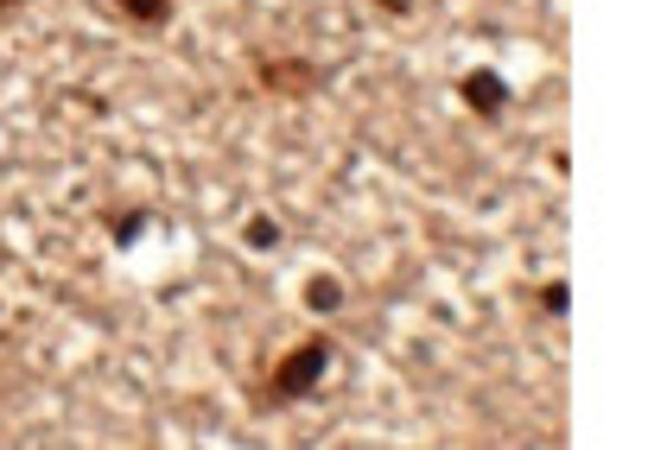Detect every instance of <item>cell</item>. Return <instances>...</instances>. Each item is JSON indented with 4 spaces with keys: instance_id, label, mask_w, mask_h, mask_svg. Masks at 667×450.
I'll return each mask as SVG.
<instances>
[{
    "instance_id": "3",
    "label": "cell",
    "mask_w": 667,
    "mask_h": 450,
    "mask_svg": "<svg viewBox=\"0 0 667 450\" xmlns=\"http://www.w3.org/2000/svg\"><path fill=\"white\" fill-rule=\"evenodd\" d=\"M121 7V20H134V25H166L172 20V0H115Z\"/></svg>"
},
{
    "instance_id": "6",
    "label": "cell",
    "mask_w": 667,
    "mask_h": 450,
    "mask_svg": "<svg viewBox=\"0 0 667 450\" xmlns=\"http://www.w3.org/2000/svg\"><path fill=\"white\" fill-rule=\"evenodd\" d=\"M242 242H248V248H274V242H280V223H274V216H248V223H242Z\"/></svg>"
},
{
    "instance_id": "5",
    "label": "cell",
    "mask_w": 667,
    "mask_h": 450,
    "mask_svg": "<svg viewBox=\"0 0 667 450\" xmlns=\"http://www.w3.org/2000/svg\"><path fill=\"white\" fill-rule=\"evenodd\" d=\"M147 223H153V210H128V216H115V228H108V235H115V248H134V242L147 235Z\"/></svg>"
},
{
    "instance_id": "7",
    "label": "cell",
    "mask_w": 667,
    "mask_h": 450,
    "mask_svg": "<svg viewBox=\"0 0 667 450\" xmlns=\"http://www.w3.org/2000/svg\"><path fill=\"white\" fill-rule=\"evenodd\" d=\"M540 304H547V318H565V311H572V286H565V279H547V286H540Z\"/></svg>"
},
{
    "instance_id": "1",
    "label": "cell",
    "mask_w": 667,
    "mask_h": 450,
    "mask_svg": "<svg viewBox=\"0 0 667 450\" xmlns=\"http://www.w3.org/2000/svg\"><path fill=\"white\" fill-rule=\"evenodd\" d=\"M325 368H331V343L325 336H311V343H299V350H286L280 362H274V400H306V394H318V381H325Z\"/></svg>"
},
{
    "instance_id": "4",
    "label": "cell",
    "mask_w": 667,
    "mask_h": 450,
    "mask_svg": "<svg viewBox=\"0 0 667 450\" xmlns=\"http://www.w3.org/2000/svg\"><path fill=\"white\" fill-rule=\"evenodd\" d=\"M306 304H311V311H337V304H343V286H337L331 274L306 279Z\"/></svg>"
},
{
    "instance_id": "2",
    "label": "cell",
    "mask_w": 667,
    "mask_h": 450,
    "mask_svg": "<svg viewBox=\"0 0 667 450\" xmlns=\"http://www.w3.org/2000/svg\"><path fill=\"white\" fill-rule=\"evenodd\" d=\"M464 101H470L484 121H496V115L509 108V83L489 71V64H477V71H464Z\"/></svg>"
}]
</instances>
